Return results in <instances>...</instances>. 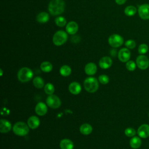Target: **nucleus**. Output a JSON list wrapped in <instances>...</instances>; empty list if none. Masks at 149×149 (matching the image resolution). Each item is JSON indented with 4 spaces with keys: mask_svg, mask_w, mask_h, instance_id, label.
Masks as SVG:
<instances>
[{
    "mask_svg": "<svg viewBox=\"0 0 149 149\" xmlns=\"http://www.w3.org/2000/svg\"><path fill=\"white\" fill-rule=\"evenodd\" d=\"M65 3L63 0H51L48 5V10L53 16H57L64 12Z\"/></svg>",
    "mask_w": 149,
    "mask_h": 149,
    "instance_id": "obj_1",
    "label": "nucleus"
},
{
    "mask_svg": "<svg viewBox=\"0 0 149 149\" xmlns=\"http://www.w3.org/2000/svg\"><path fill=\"white\" fill-rule=\"evenodd\" d=\"M83 85L85 90L90 93L96 92L99 87L98 80L93 77H88L86 78L84 81Z\"/></svg>",
    "mask_w": 149,
    "mask_h": 149,
    "instance_id": "obj_2",
    "label": "nucleus"
},
{
    "mask_svg": "<svg viewBox=\"0 0 149 149\" xmlns=\"http://www.w3.org/2000/svg\"><path fill=\"white\" fill-rule=\"evenodd\" d=\"M29 126L23 122H17L13 126V133L19 136H24L28 134Z\"/></svg>",
    "mask_w": 149,
    "mask_h": 149,
    "instance_id": "obj_3",
    "label": "nucleus"
},
{
    "mask_svg": "<svg viewBox=\"0 0 149 149\" xmlns=\"http://www.w3.org/2000/svg\"><path fill=\"white\" fill-rule=\"evenodd\" d=\"M33 77V71L29 68H22L17 73V78L22 83H26L30 80Z\"/></svg>",
    "mask_w": 149,
    "mask_h": 149,
    "instance_id": "obj_4",
    "label": "nucleus"
},
{
    "mask_svg": "<svg viewBox=\"0 0 149 149\" xmlns=\"http://www.w3.org/2000/svg\"><path fill=\"white\" fill-rule=\"evenodd\" d=\"M68 40L67 33L63 30L56 31L52 38V41L55 45L60 46L65 44Z\"/></svg>",
    "mask_w": 149,
    "mask_h": 149,
    "instance_id": "obj_5",
    "label": "nucleus"
},
{
    "mask_svg": "<svg viewBox=\"0 0 149 149\" xmlns=\"http://www.w3.org/2000/svg\"><path fill=\"white\" fill-rule=\"evenodd\" d=\"M46 103L47 105L52 108V109H56L60 107L61 105V101L59 98L54 94L49 95L46 99Z\"/></svg>",
    "mask_w": 149,
    "mask_h": 149,
    "instance_id": "obj_6",
    "label": "nucleus"
},
{
    "mask_svg": "<svg viewBox=\"0 0 149 149\" xmlns=\"http://www.w3.org/2000/svg\"><path fill=\"white\" fill-rule=\"evenodd\" d=\"M108 43L111 47L113 48H118L123 44V38L119 34H113L110 36L108 38Z\"/></svg>",
    "mask_w": 149,
    "mask_h": 149,
    "instance_id": "obj_7",
    "label": "nucleus"
},
{
    "mask_svg": "<svg viewBox=\"0 0 149 149\" xmlns=\"http://www.w3.org/2000/svg\"><path fill=\"white\" fill-rule=\"evenodd\" d=\"M136 63L137 67L141 70L147 69L149 66V59L144 55H139L136 58Z\"/></svg>",
    "mask_w": 149,
    "mask_h": 149,
    "instance_id": "obj_8",
    "label": "nucleus"
},
{
    "mask_svg": "<svg viewBox=\"0 0 149 149\" xmlns=\"http://www.w3.org/2000/svg\"><path fill=\"white\" fill-rule=\"evenodd\" d=\"M138 13L140 17L143 20L149 19V4L144 3L139 6Z\"/></svg>",
    "mask_w": 149,
    "mask_h": 149,
    "instance_id": "obj_9",
    "label": "nucleus"
},
{
    "mask_svg": "<svg viewBox=\"0 0 149 149\" xmlns=\"http://www.w3.org/2000/svg\"><path fill=\"white\" fill-rule=\"evenodd\" d=\"M130 52L127 48H123L120 49L118 52V59L122 62H127L130 58Z\"/></svg>",
    "mask_w": 149,
    "mask_h": 149,
    "instance_id": "obj_10",
    "label": "nucleus"
},
{
    "mask_svg": "<svg viewBox=\"0 0 149 149\" xmlns=\"http://www.w3.org/2000/svg\"><path fill=\"white\" fill-rule=\"evenodd\" d=\"M138 136L142 139H146L149 137V125L143 124L137 129Z\"/></svg>",
    "mask_w": 149,
    "mask_h": 149,
    "instance_id": "obj_11",
    "label": "nucleus"
},
{
    "mask_svg": "<svg viewBox=\"0 0 149 149\" xmlns=\"http://www.w3.org/2000/svg\"><path fill=\"white\" fill-rule=\"evenodd\" d=\"M35 111L38 115L44 116L47 113L48 111L47 106L45 103L42 102H40L37 104L35 107Z\"/></svg>",
    "mask_w": 149,
    "mask_h": 149,
    "instance_id": "obj_12",
    "label": "nucleus"
},
{
    "mask_svg": "<svg viewBox=\"0 0 149 149\" xmlns=\"http://www.w3.org/2000/svg\"><path fill=\"white\" fill-rule=\"evenodd\" d=\"M112 64V60L109 56H104L99 61V66L101 69H107L109 68Z\"/></svg>",
    "mask_w": 149,
    "mask_h": 149,
    "instance_id": "obj_13",
    "label": "nucleus"
},
{
    "mask_svg": "<svg viewBox=\"0 0 149 149\" xmlns=\"http://www.w3.org/2000/svg\"><path fill=\"white\" fill-rule=\"evenodd\" d=\"M68 89L70 93H72V94L77 95L81 91V86L78 82L73 81V82H72L69 85Z\"/></svg>",
    "mask_w": 149,
    "mask_h": 149,
    "instance_id": "obj_14",
    "label": "nucleus"
},
{
    "mask_svg": "<svg viewBox=\"0 0 149 149\" xmlns=\"http://www.w3.org/2000/svg\"><path fill=\"white\" fill-rule=\"evenodd\" d=\"M97 70V65L93 62H90L86 65L84 67L85 73L89 76L94 75L96 73Z\"/></svg>",
    "mask_w": 149,
    "mask_h": 149,
    "instance_id": "obj_15",
    "label": "nucleus"
},
{
    "mask_svg": "<svg viewBox=\"0 0 149 149\" xmlns=\"http://www.w3.org/2000/svg\"><path fill=\"white\" fill-rule=\"evenodd\" d=\"M12 128L11 123L6 119H1L0 120V132L2 133L9 132Z\"/></svg>",
    "mask_w": 149,
    "mask_h": 149,
    "instance_id": "obj_16",
    "label": "nucleus"
},
{
    "mask_svg": "<svg viewBox=\"0 0 149 149\" xmlns=\"http://www.w3.org/2000/svg\"><path fill=\"white\" fill-rule=\"evenodd\" d=\"M78 24H77L76 22L72 21L69 22L66 26V32L71 35L74 34L75 33H77L78 31Z\"/></svg>",
    "mask_w": 149,
    "mask_h": 149,
    "instance_id": "obj_17",
    "label": "nucleus"
},
{
    "mask_svg": "<svg viewBox=\"0 0 149 149\" xmlns=\"http://www.w3.org/2000/svg\"><path fill=\"white\" fill-rule=\"evenodd\" d=\"M40 123L39 118L36 116H31L27 120V125L32 129H37Z\"/></svg>",
    "mask_w": 149,
    "mask_h": 149,
    "instance_id": "obj_18",
    "label": "nucleus"
},
{
    "mask_svg": "<svg viewBox=\"0 0 149 149\" xmlns=\"http://www.w3.org/2000/svg\"><path fill=\"white\" fill-rule=\"evenodd\" d=\"M59 147L61 149H73L74 144L69 139H63L59 143Z\"/></svg>",
    "mask_w": 149,
    "mask_h": 149,
    "instance_id": "obj_19",
    "label": "nucleus"
},
{
    "mask_svg": "<svg viewBox=\"0 0 149 149\" xmlns=\"http://www.w3.org/2000/svg\"><path fill=\"white\" fill-rule=\"evenodd\" d=\"M130 147L133 149L139 148L141 145V138L139 136H133L130 139L129 142Z\"/></svg>",
    "mask_w": 149,
    "mask_h": 149,
    "instance_id": "obj_20",
    "label": "nucleus"
},
{
    "mask_svg": "<svg viewBox=\"0 0 149 149\" xmlns=\"http://www.w3.org/2000/svg\"><path fill=\"white\" fill-rule=\"evenodd\" d=\"M80 132L84 135H88L93 131V127L88 123H83L80 127Z\"/></svg>",
    "mask_w": 149,
    "mask_h": 149,
    "instance_id": "obj_21",
    "label": "nucleus"
},
{
    "mask_svg": "<svg viewBox=\"0 0 149 149\" xmlns=\"http://www.w3.org/2000/svg\"><path fill=\"white\" fill-rule=\"evenodd\" d=\"M49 19V15L45 12H40L37 16V20L40 23H45L47 22Z\"/></svg>",
    "mask_w": 149,
    "mask_h": 149,
    "instance_id": "obj_22",
    "label": "nucleus"
},
{
    "mask_svg": "<svg viewBox=\"0 0 149 149\" xmlns=\"http://www.w3.org/2000/svg\"><path fill=\"white\" fill-rule=\"evenodd\" d=\"M40 69L45 73L50 72L52 69V65L48 61H44L40 65Z\"/></svg>",
    "mask_w": 149,
    "mask_h": 149,
    "instance_id": "obj_23",
    "label": "nucleus"
},
{
    "mask_svg": "<svg viewBox=\"0 0 149 149\" xmlns=\"http://www.w3.org/2000/svg\"><path fill=\"white\" fill-rule=\"evenodd\" d=\"M72 69L68 65H63L59 69L60 74L64 77H66L69 76L71 74Z\"/></svg>",
    "mask_w": 149,
    "mask_h": 149,
    "instance_id": "obj_24",
    "label": "nucleus"
},
{
    "mask_svg": "<svg viewBox=\"0 0 149 149\" xmlns=\"http://www.w3.org/2000/svg\"><path fill=\"white\" fill-rule=\"evenodd\" d=\"M33 85L34 86V87L37 88H41L44 86V81L43 79H42L40 76L35 77L33 79Z\"/></svg>",
    "mask_w": 149,
    "mask_h": 149,
    "instance_id": "obj_25",
    "label": "nucleus"
},
{
    "mask_svg": "<svg viewBox=\"0 0 149 149\" xmlns=\"http://www.w3.org/2000/svg\"><path fill=\"white\" fill-rule=\"evenodd\" d=\"M124 12L126 16H134L136 13L137 9L135 6H132V5L127 6V7L125 8Z\"/></svg>",
    "mask_w": 149,
    "mask_h": 149,
    "instance_id": "obj_26",
    "label": "nucleus"
},
{
    "mask_svg": "<svg viewBox=\"0 0 149 149\" xmlns=\"http://www.w3.org/2000/svg\"><path fill=\"white\" fill-rule=\"evenodd\" d=\"M55 91V87L54 85L50 83H47L44 86V91L48 95L53 94Z\"/></svg>",
    "mask_w": 149,
    "mask_h": 149,
    "instance_id": "obj_27",
    "label": "nucleus"
},
{
    "mask_svg": "<svg viewBox=\"0 0 149 149\" xmlns=\"http://www.w3.org/2000/svg\"><path fill=\"white\" fill-rule=\"evenodd\" d=\"M55 23L59 27H63L66 24V20L63 16H59L55 19Z\"/></svg>",
    "mask_w": 149,
    "mask_h": 149,
    "instance_id": "obj_28",
    "label": "nucleus"
},
{
    "mask_svg": "<svg viewBox=\"0 0 149 149\" xmlns=\"http://www.w3.org/2000/svg\"><path fill=\"white\" fill-rule=\"evenodd\" d=\"M136 63L133 61H128L126 63V68L129 71H133L136 69Z\"/></svg>",
    "mask_w": 149,
    "mask_h": 149,
    "instance_id": "obj_29",
    "label": "nucleus"
},
{
    "mask_svg": "<svg viewBox=\"0 0 149 149\" xmlns=\"http://www.w3.org/2000/svg\"><path fill=\"white\" fill-rule=\"evenodd\" d=\"M125 134L126 136L129 137H132L135 136L136 132L135 129L133 127H127L125 130Z\"/></svg>",
    "mask_w": 149,
    "mask_h": 149,
    "instance_id": "obj_30",
    "label": "nucleus"
},
{
    "mask_svg": "<svg viewBox=\"0 0 149 149\" xmlns=\"http://www.w3.org/2000/svg\"><path fill=\"white\" fill-rule=\"evenodd\" d=\"M148 50V47L146 44H141L138 47V52L140 54L143 55L147 52Z\"/></svg>",
    "mask_w": 149,
    "mask_h": 149,
    "instance_id": "obj_31",
    "label": "nucleus"
},
{
    "mask_svg": "<svg viewBox=\"0 0 149 149\" xmlns=\"http://www.w3.org/2000/svg\"><path fill=\"white\" fill-rule=\"evenodd\" d=\"M98 81L100 83L102 84H106L108 83L109 81V79L108 76L106 74H101L98 77Z\"/></svg>",
    "mask_w": 149,
    "mask_h": 149,
    "instance_id": "obj_32",
    "label": "nucleus"
},
{
    "mask_svg": "<svg viewBox=\"0 0 149 149\" xmlns=\"http://www.w3.org/2000/svg\"><path fill=\"white\" fill-rule=\"evenodd\" d=\"M125 46L128 48V49H133L136 47V43L135 41L133 40H127L125 42Z\"/></svg>",
    "mask_w": 149,
    "mask_h": 149,
    "instance_id": "obj_33",
    "label": "nucleus"
},
{
    "mask_svg": "<svg viewBox=\"0 0 149 149\" xmlns=\"http://www.w3.org/2000/svg\"><path fill=\"white\" fill-rule=\"evenodd\" d=\"M115 2L118 5H123L126 1V0H115Z\"/></svg>",
    "mask_w": 149,
    "mask_h": 149,
    "instance_id": "obj_34",
    "label": "nucleus"
},
{
    "mask_svg": "<svg viewBox=\"0 0 149 149\" xmlns=\"http://www.w3.org/2000/svg\"><path fill=\"white\" fill-rule=\"evenodd\" d=\"M0 71H1V76H2V74H3V72H2V70L1 69H0Z\"/></svg>",
    "mask_w": 149,
    "mask_h": 149,
    "instance_id": "obj_35",
    "label": "nucleus"
},
{
    "mask_svg": "<svg viewBox=\"0 0 149 149\" xmlns=\"http://www.w3.org/2000/svg\"><path fill=\"white\" fill-rule=\"evenodd\" d=\"M148 116H149V113H148Z\"/></svg>",
    "mask_w": 149,
    "mask_h": 149,
    "instance_id": "obj_36",
    "label": "nucleus"
}]
</instances>
